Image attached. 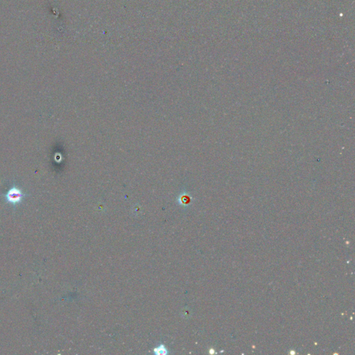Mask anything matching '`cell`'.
<instances>
[{"mask_svg":"<svg viewBox=\"0 0 355 355\" xmlns=\"http://www.w3.org/2000/svg\"><path fill=\"white\" fill-rule=\"evenodd\" d=\"M27 196L28 194L23 192L21 187L17 185L15 181L13 182V184L10 186L7 192L2 194L5 201L8 204H11L13 207L20 204L25 197Z\"/></svg>","mask_w":355,"mask_h":355,"instance_id":"1","label":"cell"},{"mask_svg":"<svg viewBox=\"0 0 355 355\" xmlns=\"http://www.w3.org/2000/svg\"><path fill=\"white\" fill-rule=\"evenodd\" d=\"M153 352L156 354H161V355H165L168 353L165 346L162 344L160 345V346H159L158 347H156L155 349L153 350Z\"/></svg>","mask_w":355,"mask_h":355,"instance_id":"2","label":"cell"}]
</instances>
